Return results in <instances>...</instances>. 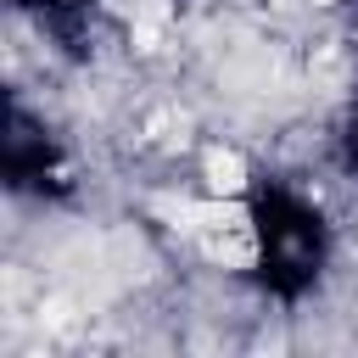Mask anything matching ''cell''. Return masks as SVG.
<instances>
[{"instance_id":"obj_1","label":"cell","mask_w":358,"mask_h":358,"mask_svg":"<svg viewBox=\"0 0 358 358\" xmlns=\"http://www.w3.org/2000/svg\"><path fill=\"white\" fill-rule=\"evenodd\" d=\"M207 190L218 201H235L246 190V157L241 151H207Z\"/></svg>"}]
</instances>
